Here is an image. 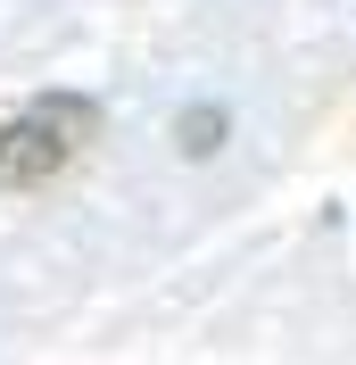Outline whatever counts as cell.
I'll return each instance as SVG.
<instances>
[{
	"mask_svg": "<svg viewBox=\"0 0 356 365\" xmlns=\"http://www.w3.org/2000/svg\"><path fill=\"white\" fill-rule=\"evenodd\" d=\"M224 133H232V116H224L216 100H191V108L174 116V150H182V158H216Z\"/></svg>",
	"mask_w": 356,
	"mask_h": 365,
	"instance_id": "7a4b0ae2",
	"label": "cell"
},
{
	"mask_svg": "<svg viewBox=\"0 0 356 365\" xmlns=\"http://www.w3.org/2000/svg\"><path fill=\"white\" fill-rule=\"evenodd\" d=\"M100 141V100L83 91H42L0 125V191H42Z\"/></svg>",
	"mask_w": 356,
	"mask_h": 365,
	"instance_id": "6da1fadb",
	"label": "cell"
}]
</instances>
